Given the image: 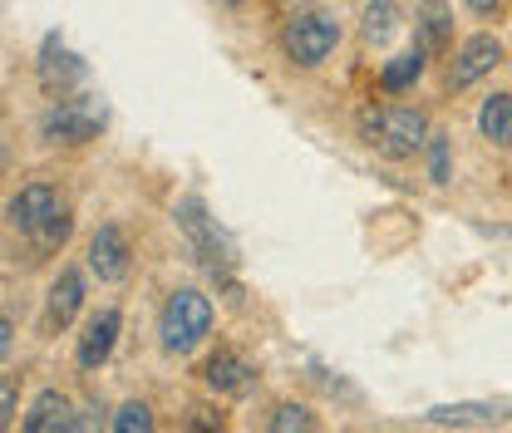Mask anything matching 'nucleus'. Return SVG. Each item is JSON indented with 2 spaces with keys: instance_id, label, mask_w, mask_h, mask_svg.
Wrapping results in <instances>:
<instances>
[{
  "instance_id": "1",
  "label": "nucleus",
  "mask_w": 512,
  "mask_h": 433,
  "mask_svg": "<svg viewBox=\"0 0 512 433\" xmlns=\"http://www.w3.org/2000/svg\"><path fill=\"white\" fill-rule=\"evenodd\" d=\"M360 133H365V143H370L375 153H384V158H414V153L434 138L424 109H409V104L365 109V114H360Z\"/></svg>"
},
{
  "instance_id": "2",
  "label": "nucleus",
  "mask_w": 512,
  "mask_h": 433,
  "mask_svg": "<svg viewBox=\"0 0 512 433\" xmlns=\"http://www.w3.org/2000/svg\"><path fill=\"white\" fill-rule=\"evenodd\" d=\"M212 330V301L202 291H173L168 306L158 315V335H163V350L168 355H188L207 340Z\"/></svg>"
},
{
  "instance_id": "3",
  "label": "nucleus",
  "mask_w": 512,
  "mask_h": 433,
  "mask_svg": "<svg viewBox=\"0 0 512 433\" xmlns=\"http://www.w3.org/2000/svg\"><path fill=\"white\" fill-rule=\"evenodd\" d=\"M281 45H286L291 64L316 69V64H325L330 55H335V45H340V25H335V15H325V10L291 15L286 30H281Z\"/></svg>"
},
{
  "instance_id": "4",
  "label": "nucleus",
  "mask_w": 512,
  "mask_h": 433,
  "mask_svg": "<svg viewBox=\"0 0 512 433\" xmlns=\"http://www.w3.org/2000/svg\"><path fill=\"white\" fill-rule=\"evenodd\" d=\"M109 124V109L104 99H89V94H74V99H55V109L45 114V138L50 143H89L99 138V128Z\"/></svg>"
},
{
  "instance_id": "5",
  "label": "nucleus",
  "mask_w": 512,
  "mask_h": 433,
  "mask_svg": "<svg viewBox=\"0 0 512 433\" xmlns=\"http://www.w3.org/2000/svg\"><path fill=\"white\" fill-rule=\"evenodd\" d=\"M503 64V45H498V35H468L463 45H458V55L448 64V84L453 89H468V84H478L483 74H493Z\"/></svg>"
},
{
  "instance_id": "6",
  "label": "nucleus",
  "mask_w": 512,
  "mask_h": 433,
  "mask_svg": "<svg viewBox=\"0 0 512 433\" xmlns=\"http://www.w3.org/2000/svg\"><path fill=\"white\" fill-rule=\"evenodd\" d=\"M60 192L50 183H25L15 197H10V207H5V217H10V227L15 232H25V237H35V232H45V222L60 212Z\"/></svg>"
},
{
  "instance_id": "7",
  "label": "nucleus",
  "mask_w": 512,
  "mask_h": 433,
  "mask_svg": "<svg viewBox=\"0 0 512 433\" xmlns=\"http://www.w3.org/2000/svg\"><path fill=\"white\" fill-rule=\"evenodd\" d=\"M178 222H183V232L192 237V247L202 251L207 271H227V266H232V247L222 242V232L212 227V217L202 212V202H197V197L178 202Z\"/></svg>"
},
{
  "instance_id": "8",
  "label": "nucleus",
  "mask_w": 512,
  "mask_h": 433,
  "mask_svg": "<svg viewBox=\"0 0 512 433\" xmlns=\"http://www.w3.org/2000/svg\"><path fill=\"white\" fill-rule=\"evenodd\" d=\"M128 237L124 227H114V222H104L94 237H89V271L99 276V281H124L128 276Z\"/></svg>"
},
{
  "instance_id": "9",
  "label": "nucleus",
  "mask_w": 512,
  "mask_h": 433,
  "mask_svg": "<svg viewBox=\"0 0 512 433\" xmlns=\"http://www.w3.org/2000/svg\"><path fill=\"white\" fill-rule=\"evenodd\" d=\"M119 330H124V315L114 306L89 315V325H84V335H79V365H84V370L109 365V355H114V345H119Z\"/></svg>"
},
{
  "instance_id": "10",
  "label": "nucleus",
  "mask_w": 512,
  "mask_h": 433,
  "mask_svg": "<svg viewBox=\"0 0 512 433\" xmlns=\"http://www.w3.org/2000/svg\"><path fill=\"white\" fill-rule=\"evenodd\" d=\"M79 306H84V276H79L74 266H64L60 276L50 281V296H45V330H50V335L64 330V325L79 315Z\"/></svg>"
},
{
  "instance_id": "11",
  "label": "nucleus",
  "mask_w": 512,
  "mask_h": 433,
  "mask_svg": "<svg viewBox=\"0 0 512 433\" xmlns=\"http://www.w3.org/2000/svg\"><path fill=\"white\" fill-rule=\"evenodd\" d=\"M20 433H74V409H69V399H64L60 389L35 394V404H30Z\"/></svg>"
},
{
  "instance_id": "12",
  "label": "nucleus",
  "mask_w": 512,
  "mask_h": 433,
  "mask_svg": "<svg viewBox=\"0 0 512 433\" xmlns=\"http://www.w3.org/2000/svg\"><path fill=\"white\" fill-rule=\"evenodd\" d=\"M508 419V404H439L429 409V424H444V429H483V424H503Z\"/></svg>"
},
{
  "instance_id": "13",
  "label": "nucleus",
  "mask_w": 512,
  "mask_h": 433,
  "mask_svg": "<svg viewBox=\"0 0 512 433\" xmlns=\"http://www.w3.org/2000/svg\"><path fill=\"white\" fill-rule=\"evenodd\" d=\"M202 379H207L212 394H247V389H252V365H247L242 355H232V350H217V355L202 365Z\"/></svg>"
},
{
  "instance_id": "14",
  "label": "nucleus",
  "mask_w": 512,
  "mask_h": 433,
  "mask_svg": "<svg viewBox=\"0 0 512 433\" xmlns=\"http://www.w3.org/2000/svg\"><path fill=\"white\" fill-rule=\"evenodd\" d=\"M478 133L498 148H512V94H493L478 109Z\"/></svg>"
},
{
  "instance_id": "15",
  "label": "nucleus",
  "mask_w": 512,
  "mask_h": 433,
  "mask_svg": "<svg viewBox=\"0 0 512 433\" xmlns=\"http://www.w3.org/2000/svg\"><path fill=\"white\" fill-rule=\"evenodd\" d=\"M424 64H429V55H424L419 45H414V50H404V55H394V60H384V69H380V89H384V94H404L409 84H419Z\"/></svg>"
},
{
  "instance_id": "16",
  "label": "nucleus",
  "mask_w": 512,
  "mask_h": 433,
  "mask_svg": "<svg viewBox=\"0 0 512 433\" xmlns=\"http://www.w3.org/2000/svg\"><path fill=\"white\" fill-rule=\"evenodd\" d=\"M79 79H84V64L74 60V55H55V40H50V45H45V60H40V84H45L50 94L60 89V99H64V89L79 84Z\"/></svg>"
},
{
  "instance_id": "17",
  "label": "nucleus",
  "mask_w": 512,
  "mask_h": 433,
  "mask_svg": "<svg viewBox=\"0 0 512 433\" xmlns=\"http://www.w3.org/2000/svg\"><path fill=\"white\" fill-rule=\"evenodd\" d=\"M424 55H444L448 50V10L444 0H429L424 10H419V40H414Z\"/></svg>"
},
{
  "instance_id": "18",
  "label": "nucleus",
  "mask_w": 512,
  "mask_h": 433,
  "mask_svg": "<svg viewBox=\"0 0 512 433\" xmlns=\"http://www.w3.org/2000/svg\"><path fill=\"white\" fill-rule=\"evenodd\" d=\"M394 30H399V0H370V5H365V25H360V35H365L370 45H389Z\"/></svg>"
},
{
  "instance_id": "19",
  "label": "nucleus",
  "mask_w": 512,
  "mask_h": 433,
  "mask_svg": "<svg viewBox=\"0 0 512 433\" xmlns=\"http://www.w3.org/2000/svg\"><path fill=\"white\" fill-rule=\"evenodd\" d=\"M271 433H320V429H316V414L306 404H281L271 414Z\"/></svg>"
},
{
  "instance_id": "20",
  "label": "nucleus",
  "mask_w": 512,
  "mask_h": 433,
  "mask_svg": "<svg viewBox=\"0 0 512 433\" xmlns=\"http://www.w3.org/2000/svg\"><path fill=\"white\" fill-rule=\"evenodd\" d=\"M114 433H153V409L143 399H128L124 409L114 414Z\"/></svg>"
},
{
  "instance_id": "21",
  "label": "nucleus",
  "mask_w": 512,
  "mask_h": 433,
  "mask_svg": "<svg viewBox=\"0 0 512 433\" xmlns=\"http://www.w3.org/2000/svg\"><path fill=\"white\" fill-rule=\"evenodd\" d=\"M69 227H74V222H69V212L60 207V212L45 222V232H35L30 242H35V251H55V247H64V242H69Z\"/></svg>"
},
{
  "instance_id": "22",
  "label": "nucleus",
  "mask_w": 512,
  "mask_h": 433,
  "mask_svg": "<svg viewBox=\"0 0 512 433\" xmlns=\"http://www.w3.org/2000/svg\"><path fill=\"white\" fill-rule=\"evenodd\" d=\"M109 429V409L99 404V399H89L79 414H74V433H104Z\"/></svg>"
},
{
  "instance_id": "23",
  "label": "nucleus",
  "mask_w": 512,
  "mask_h": 433,
  "mask_svg": "<svg viewBox=\"0 0 512 433\" xmlns=\"http://www.w3.org/2000/svg\"><path fill=\"white\" fill-rule=\"evenodd\" d=\"M429 178H434V183H448V138L444 133L429 138Z\"/></svg>"
},
{
  "instance_id": "24",
  "label": "nucleus",
  "mask_w": 512,
  "mask_h": 433,
  "mask_svg": "<svg viewBox=\"0 0 512 433\" xmlns=\"http://www.w3.org/2000/svg\"><path fill=\"white\" fill-rule=\"evenodd\" d=\"M188 433H222V419L197 404V409H188Z\"/></svg>"
},
{
  "instance_id": "25",
  "label": "nucleus",
  "mask_w": 512,
  "mask_h": 433,
  "mask_svg": "<svg viewBox=\"0 0 512 433\" xmlns=\"http://www.w3.org/2000/svg\"><path fill=\"white\" fill-rule=\"evenodd\" d=\"M10 419H15V379L0 384V429H10Z\"/></svg>"
},
{
  "instance_id": "26",
  "label": "nucleus",
  "mask_w": 512,
  "mask_h": 433,
  "mask_svg": "<svg viewBox=\"0 0 512 433\" xmlns=\"http://www.w3.org/2000/svg\"><path fill=\"white\" fill-rule=\"evenodd\" d=\"M463 5H468L473 15H498V10H503V0H463Z\"/></svg>"
},
{
  "instance_id": "27",
  "label": "nucleus",
  "mask_w": 512,
  "mask_h": 433,
  "mask_svg": "<svg viewBox=\"0 0 512 433\" xmlns=\"http://www.w3.org/2000/svg\"><path fill=\"white\" fill-rule=\"evenodd\" d=\"M232 5H242V0H232Z\"/></svg>"
}]
</instances>
